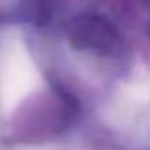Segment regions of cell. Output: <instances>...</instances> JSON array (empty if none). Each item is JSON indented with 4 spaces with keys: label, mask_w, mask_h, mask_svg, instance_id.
<instances>
[{
    "label": "cell",
    "mask_w": 150,
    "mask_h": 150,
    "mask_svg": "<svg viewBox=\"0 0 150 150\" xmlns=\"http://www.w3.org/2000/svg\"><path fill=\"white\" fill-rule=\"evenodd\" d=\"M67 35L77 49L94 51L100 54L113 52L119 45V33L113 25L94 14H84L74 18L67 25Z\"/></svg>",
    "instance_id": "1"
}]
</instances>
